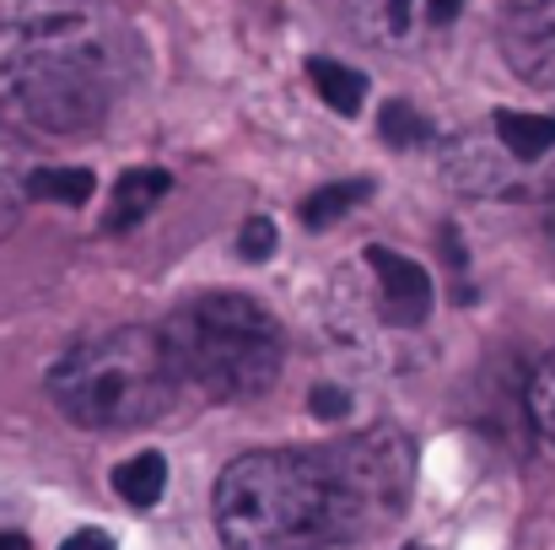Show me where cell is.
<instances>
[{
  "label": "cell",
  "instance_id": "obj_13",
  "mask_svg": "<svg viewBox=\"0 0 555 550\" xmlns=\"http://www.w3.org/2000/svg\"><path fill=\"white\" fill-rule=\"evenodd\" d=\"M372 194L367 179H346V183H324V189H313L308 200H302V221L319 232V227H335L346 210H357L362 200Z\"/></svg>",
  "mask_w": 555,
  "mask_h": 550
},
{
  "label": "cell",
  "instance_id": "obj_11",
  "mask_svg": "<svg viewBox=\"0 0 555 550\" xmlns=\"http://www.w3.org/2000/svg\"><path fill=\"white\" fill-rule=\"evenodd\" d=\"M496 141H502L518 163H540L545 152H555V119L551 114H518V108H502V114H496Z\"/></svg>",
  "mask_w": 555,
  "mask_h": 550
},
{
  "label": "cell",
  "instance_id": "obj_18",
  "mask_svg": "<svg viewBox=\"0 0 555 550\" xmlns=\"http://www.w3.org/2000/svg\"><path fill=\"white\" fill-rule=\"evenodd\" d=\"M270 248H275V221L270 216H248L243 232H237V254L243 259H270Z\"/></svg>",
  "mask_w": 555,
  "mask_h": 550
},
{
  "label": "cell",
  "instance_id": "obj_8",
  "mask_svg": "<svg viewBox=\"0 0 555 550\" xmlns=\"http://www.w3.org/2000/svg\"><path fill=\"white\" fill-rule=\"evenodd\" d=\"M442 163H448V179L459 183V189H469V194H524V179L513 174V152L496 141V146H486L480 136H464V141H453L448 152H442Z\"/></svg>",
  "mask_w": 555,
  "mask_h": 550
},
{
  "label": "cell",
  "instance_id": "obj_9",
  "mask_svg": "<svg viewBox=\"0 0 555 550\" xmlns=\"http://www.w3.org/2000/svg\"><path fill=\"white\" fill-rule=\"evenodd\" d=\"M173 189V179L163 174V168H130V174H119L114 183V200H108V232H125V227H135V221H146L152 216V205L163 200Z\"/></svg>",
  "mask_w": 555,
  "mask_h": 550
},
{
  "label": "cell",
  "instance_id": "obj_15",
  "mask_svg": "<svg viewBox=\"0 0 555 550\" xmlns=\"http://www.w3.org/2000/svg\"><path fill=\"white\" fill-rule=\"evenodd\" d=\"M529 415H534V426L555 443V351L534 367V378H529Z\"/></svg>",
  "mask_w": 555,
  "mask_h": 550
},
{
  "label": "cell",
  "instance_id": "obj_24",
  "mask_svg": "<svg viewBox=\"0 0 555 550\" xmlns=\"http://www.w3.org/2000/svg\"><path fill=\"white\" fill-rule=\"evenodd\" d=\"M545 227H551V243H555V189H551V205H545Z\"/></svg>",
  "mask_w": 555,
  "mask_h": 550
},
{
  "label": "cell",
  "instance_id": "obj_12",
  "mask_svg": "<svg viewBox=\"0 0 555 550\" xmlns=\"http://www.w3.org/2000/svg\"><path fill=\"white\" fill-rule=\"evenodd\" d=\"M168 486V459L163 453H135L114 470V491L130 502V508H152Z\"/></svg>",
  "mask_w": 555,
  "mask_h": 550
},
{
  "label": "cell",
  "instance_id": "obj_5",
  "mask_svg": "<svg viewBox=\"0 0 555 550\" xmlns=\"http://www.w3.org/2000/svg\"><path fill=\"white\" fill-rule=\"evenodd\" d=\"M324 459H330V475L346 508V540H367L404 513L410 481H415V448L404 432L367 426L346 443H330Z\"/></svg>",
  "mask_w": 555,
  "mask_h": 550
},
{
  "label": "cell",
  "instance_id": "obj_20",
  "mask_svg": "<svg viewBox=\"0 0 555 550\" xmlns=\"http://www.w3.org/2000/svg\"><path fill=\"white\" fill-rule=\"evenodd\" d=\"M60 550H114V540H108L103 529H76V535H70Z\"/></svg>",
  "mask_w": 555,
  "mask_h": 550
},
{
  "label": "cell",
  "instance_id": "obj_25",
  "mask_svg": "<svg viewBox=\"0 0 555 550\" xmlns=\"http://www.w3.org/2000/svg\"><path fill=\"white\" fill-rule=\"evenodd\" d=\"M404 550H426V546H404Z\"/></svg>",
  "mask_w": 555,
  "mask_h": 550
},
{
  "label": "cell",
  "instance_id": "obj_21",
  "mask_svg": "<svg viewBox=\"0 0 555 550\" xmlns=\"http://www.w3.org/2000/svg\"><path fill=\"white\" fill-rule=\"evenodd\" d=\"M459 11H464V0H426V16H431L437 27H442V22H453Z\"/></svg>",
  "mask_w": 555,
  "mask_h": 550
},
{
  "label": "cell",
  "instance_id": "obj_17",
  "mask_svg": "<svg viewBox=\"0 0 555 550\" xmlns=\"http://www.w3.org/2000/svg\"><path fill=\"white\" fill-rule=\"evenodd\" d=\"M22 200H27V179H16V168L0 157V238L16 227V216H22Z\"/></svg>",
  "mask_w": 555,
  "mask_h": 550
},
{
  "label": "cell",
  "instance_id": "obj_2",
  "mask_svg": "<svg viewBox=\"0 0 555 550\" xmlns=\"http://www.w3.org/2000/svg\"><path fill=\"white\" fill-rule=\"evenodd\" d=\"M216 535L227 550L346 546V508L324 448H254L216 481Z\"/></svg>",
  "mask_w": 555,
  "mask_h": 550
},
{
  "label": "cell",
  "instance_id": "obj_16",
  "mask_svg": "<svg viewBox=\"0 0 555 550\" xmlns=\"http://www.w3.org/2000/svg\"><path fill=\"white\" fill-rule=\"evenodd\" d=\"M383 141H388V146H421V141H426L421 114H415L410 103H388V108H383Z\"/></svg>",
  "mask_w": 555,
  "mask_h": 550
},
{
  "label": "cell",
  "instance_id": "obj_14",
  "mask_svg": "<svg viewBox=\"0 0 555 550\" xmlns=\"http://www.w3.org/2000/svg\"><path fill=\"white\" fill-rule=\"evenodd\" d=\"M27 200L87 205L92 200V174L87 168H38V174H27Z\"/></svg>",
  "mask_w": 555,
  "mask_h": 550
},
{
  "label": "cell",
  "instance_id": "obj_1",
  "mask_svg": "<svg viewBox=\"0 0 555 550\" xmlns=\"http://www.w3.org/2000/svg\"><path fill=\"white\" fill-rule=\"evenodd\" d=\"M141 81V43L108 0H0V119L70 141Z\"/></svg>",
  "mask_w": 555,
  "mask_h": 550
},
{
  "label": "cell",
  "instance_id": "obj_19",
  "mask_svg": "<svg viewBox=\"0 0 555 550\" xmlns=\"http://www.w3.org/2000/svg\"><path fill=\"white\" fill-rule=\"evenodd\" d=\"M308 410H313V415H324V421H340V415L351 410V399H346L340 388H330V383H324V388H313V394H308Z\"/></svg>",
  "mask_w": 555,
  "mask_h": 550
},
{
  "label": "cell",
  "instance_id": "obj_6",
  "mask_svg": "<svg viewBox=\"0 0 555 550\" xmlns=\"http://www.w3.org/2000/svg\"><path fill=\"white\" fill-rule=\"evenodd\" d=\"M502 54L529 87H555V0H502Z\"/></svg>",
  "mask_w": 555,
  "mask_h": 550
},
{
  "label": "cell",
  "instance_id": "obj_10",
  "mask_svg": "<svg viewBox=\"0 0 555 550\" xmlns=\"http://www.w3.org/2000/svg\"><path fill=\"white\" fill-rule=\"evenodd\" d=\"M308 81H313V92L335 108V114H362V103H367V76L362 71H351V65H340V60H308Z\"/></svg>",
  "mask_w": 555,
  "mask_h": 550
},
{
  "label": "cell",
  "instance_id": "obj_3",
  "mask_svg": "<svg viewBox=\"0 0 555 550\" xmlns=\"http://www.w3.org/2000/svg\"><path fill=\"white\" fill-rule=\"evenodd\" d=\"M179 383L184 378L168 357L163 330H141V324L103 330L49 367L54 405L87 432H130L157 421L173 405Z\"/></svg>",
  "mask_w": 555,
  "mask_h": 550
},
{
  "label": "cell",
  "instance_id": "obj_4",
  "mask_svg": "<svg viewBox=\"0 0 555 550\" xmlns=\"http://www.w3.org/2000/svg\"><path fill=\"white\" fill-rule=\"evenodd\" d=\"M179 378L210 399H259L281 378V324L243 292H205L163 324Z\"/></svg>",
  "mask_w": 555,
  "mask_h": 550
},
{
  "label": "cell",
  "instance_id": "obj_7",
  "mask_svg": "<svg viewBox=\"0 0 555 550\" xmlns=\"http://www.w3.org/2000/svg\"><path fill=\"white\" fill-rule=\"evenodd\" d=\"M367 259H372V276H377V292H383L388 324H426V314H431V276L415 259H404V254H393L383 243H372Z\"/></svg>",
  "mask_w": 555,
  "mask_h": 550
},
{
  "label": "cell",
  "instance_id": "obj_22",
  "mask_svg": "<svg viewBox=\"0 0 555 550\" xmlns=\"http://www.w3.org/2000/svg\"><path fill=\"white\" fill-rule=\"evenodd\" d=\"M404 16H410V0H388V22L404 27Z\"/></svg>",
  "mask_w": 555,
  "mask_h": 550
},
{
  "label": "cell",
  "instance_id": "obj_23",
  "mask_svg": "<svg viewBox=\"0 0 555 550\" xmlns=\"http://www.w3.org/2000/svg\"><path fill=\"white\" fill-rule=\"evenodd\" d=\"M0 550H33V546H27V535H11V529H0Z\"/></svg>",
  "mask_w": 555,
  "mask_h": 550
}]
</instances>
